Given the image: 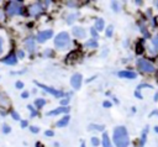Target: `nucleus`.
Wrapping results in <instances>:
<instances>
[{
  "mask_svg": "<svg viewBox=\"0 0 158 147\" xmlns=\"http://www.w3.org/2000/svg\"><path fill=\"white\" fill-rule=\"evenodd\" d=\"M114 142L116 147H127L128 146V133L123 126H117L114 130Z\"/></svg>",
  "mask_w": 158,
  "mask_h": 147,
  "instance_id": "nucleus-1",
  "label": "nucleus"
},
{
  "mask_svg": "<svg viewBox=\"0 0 158 147\" xmlns=\"http://www.w3.org/2000/svg\"><path fill=\"white\" fill-rule=\"evenodd\" d=\"M70 44V37L68 32H59L54 38V46L59 49H64Z\"/></svg>",
  "mask_w": 158,
  "mask_h": 147,
  "instance_id": "nucleus-2",
  "label": "nucleus"
},
{
  "mask_svg": "<svg viewBox=\"0 0 158 147\" xmlns=\"http://www.w3.org/2000/svg\"><path fill=\"white\" fill-rule=\"evenodd\" d=\"M6 14L9 16H12V15H16V14H21L23 15V5L21 1H9V4L6 5Z\"/></svg>",
  "mask_w": 158,
  "mask_h": 147,
  "instance_id": "nucleus-3",
  "label": "nucleus"
},
{
  "mask_svg": "<svg viewBox=\"0 0 158 147\" xmlns=\"http://www.w3.org/2000/svg\"><path fill=\"white\" fill-rule=\"evenodd\" d=\"M137 68H138V70H141L143 73H152L156 69L154 65L151 62H148V61H146L143 58L137 59Z\"/></svg>",
  "mask_w": 158,
  "mask_h": 147,
  "instance_id": "nucleus-4",
  "label": "nucleus"
},
{
  "mask_svg": "<svg viewBox=\"0 0 158 147\" xmlns=\"http://www.w3.org/2000/svg\"><path fill=\"white\" fill-rule=\"evenodd\" d=\"M35 83H36V85H38L40 88H42L43 90H46L47 93L52 94V95H53V96H56V98H60V96H63V95H64L62 91H59V90H56L54 88L47 86V85H44V84H41V83H38V82H35Z\"/></svg>",
  "mask_w": 158,
  "mask_h": 147,
  "instance_id": "nucleus-5",
  "label": "nucleus"
},
{
  "mask_svg": "<svg viewBox=\"0 0 158 147\" xmlns=\"http://www.w3.org/2000/svg\"><path fill=\"white\" fill-rule=\"evenodd\" d=\"M81 80H83L81 74L77 73V74H74V75L70 78V84H72V86H73L74 89H79L80 85H81Z\"/></svg>",
  "mask_w": 158,
  "mask_h": 147,
  "instance_id": "nucleus-6",
  "label": "nucleus"
},
{
  "mask_svg": "<svg viewBox=\"0 0 158 147\" xmlns=\"http://www.w3.org/2000/svg\"><path fill=\"white\" fill-rule=\"evenodd\" d=\"M52 35H53L52 30H46V31H42V32H40V33L37 35V41H38L40 43H42V42L47 41L48 38H51V37H52Z\"/></svg>",
  "mask_w": 158,
  "mask_h": 147,
  "instance_id": "nucleus-7",
  "label": "nucleus"
},
{
  "mask_svg": "<svg viewBox=\"0 0 158 147\" xmlns=\"http://www.w3.org/2000/svg\"><path fill=\"white\" fill-rule=\"evenodd\" d=\"M42 11H43V7H42L41 2H36V4H32V5L30 6V14H31L32 16H37V15H40Z\"/></svg>",
  "mask_w": 158,
  "mask_h": 147,
  "instance_id": "nucleus-8",
  "label": "nucleus"
},
{
  "mask_svg": "<svg viewBox=\"0 0 158 147\" xmlns=\"http://www.w3.org/2000/svg\"><path fill=\"white\" fill-rule=\"evenodd\" d=\"M1 62L5 63V64H9V65H15V64L17 63V57H16L15 53H10L9 56L4 57V58L1 59Z\"/></svg>",
  "mask_w": 158,
  "mask_h": 147,
  "instance_id": "nucleus-9",
  "label": "nucleus"
},
{
  "mask_svg": "<svg viewBox=\"0 0 158 147\" xmlns=\"http://www.w3.org/2000/svg\"><path fill=\"white\" fill-rule=\"evenodd\" d=\"M10 104H11V103H10V99L7 98V95L0 91V107H2V109H9V107H10Z\"/></svg>",
  "mask_w": 158,
  "mask_h": 147,
  "instance_id": "nucleus-10",
  "label": "nucleus"
},
{
  "mask_svg": "<svg viewBox=\"0 0 158 147\" xmlns=\"http://www.w3.org/2000/svg\"><path fill=\"white\" fill-rule=\"evenodd\" d=\"M25 47L28 52H33L35 51V40L32 37H28L25 40Z\"/></svg>",
  "mask_w": 158,
  "mask_h": 147,
  "instance_id": "nucleus-11",
  "label": "nucleus"
},
{
  "mask_svg": "<svg viewBox=\"0 0 158 147\" xmlns=\"http://www.w3.org/2000/svg\"><path fill=\"white\" fill-rule=\"evenodd\" d=\"M69 111V107L67 106H60V107H57L49 112H47V116H52V115H58V114H62V112H68Z\"/></svg>",
  "mask_w": 158,
  "mask_h": 147,
  "instance_id": "nucleus-12",
  "label": "nucleus"
},
{
  "mask_svg": "<svg viewBox=\"0 0 158 147\" xmlns=\"http://www.w3.org/2000/svg\"><path fill=\"white\" fill-rule=\"evenodd\" d=\"M73 33H74V36L78 37V38H84V37H85V31H84L81 27H79V26H77V27L73 28Z\"/></svg>",
  "mask_w": 158,
  "mask_h": 147,
  "instance_id": "nucleus-13",
  "label": "nucleus"
},
{
  "mask_svg": "<svg viewBox=\"0 0 158 147\" xmlns=\"http://www.w3.org/2000/svg\"><path fill=\"white\" fill-rule=\"evenodd\" d=\"M118 77H121V78H128V79H133V78H136V74H135L133 72L122 70V72H118Z\"/></svg>",
  "mask_w": 158,
  "mask_h": 147,
  "instance_id": "nucleus-14",
  "label": "nucleus"
},
{
  "mask_svg": "<svg viewBox=\"0 0 158 147\" xmlns=\"http://www.w3.org/2000/svg\"><path fill=\"white\" fill-rule=\"evenodd\" d=\"M68 122H69V116L65 115L63 119H60V120L57 122V126H58V127H64L65 125H68Z\"/></svg>",
  "mask_w": 158,
  "mask_h": 147,
  "instance_id": "nucleus-15",
  "label": "nucleus"
},
{
  "mask_svg": "<svg viewBox=\"0 0 158 147\" xmlns=\"http://www.w3.org/2000/svg\"><path fill=\"white\" fill-rule=\"evenodd\" d=\"M102 145H104V147H112L107 133H104V135H102Z\"/></svg>",
  "mask_w": 158,
  "mask_h": 147,
  "instance_id": "nucleus-16",
  "label": "nucleus"
},
{
  "mask_svg": "<svg viewBox=\"0 0 158 147\" xmlns=\"http://www.w3.org/2000/svg\"><path fill=\"white\" fill-rule=\"evenodd\" d=\"M44 104H46V100L44 99H36L35 100V106L37 107V109H41V107H43L44 106Z\"/></svg>",
  "mask_w": 158,
  "mask_h": 147,
  "instance_id": "nucleus-17",
  "label": "nucleus"
},
{
  "mask_svg": "<svg viewBox=\"0 0 158 147\" xmlns=\"http://www.w3.org/2000/svg\"><path fill=\"white\" fill-rule=\"evenodd\" d=\"M77 56H78V53H77V51H74V52H72V53H70V54H69V56L67 57V62H68V63H72V62H73V61H74V59L77 58Z\"/></svg>",
  "mask_w": 158,
  "mask_h": 147,
  "instance_id": "nucleus-18",
  "label": "nucleus"
},
{
  "mask_svg": "<svg viewBox=\"0 0 158 147\" xmlns=\"http://www.w3.org/2000/svg\"><path fill=\"white\" fill-rule=\"evenodd\" d=\"M95 27H96L99 31H101V30L104 28V20H102V19H99V20H96Z\"/></svg>",
  "mask_w": 158,
  "mask_h": 147,
  "instance_id": "nucleus-19",
  "label": "nucleus"
},
{
  "mask_svg": "<svg viewBox=\"0 0 158 147\" xmlns=\"http://www.w3.org/2000/svg\"><path fill=\"white\" fill-rule=\"evenodd\" d=\"M136 52H137V53H142V52H143V41H142V40L137 43V46H136Z\"/></svg>",
  "mask_w": 158,
  "mask_h": 147,
  "instance_id": "nucleus-20",
  "label": "nucleus"
},
{
  "mask_svg": "<svg viewBox=\"0 0 158 147\" xmlns=\"http://www.w3.org/2000/svg\"><path fill=\"white\" fill-rule=\"evenodd\" d=\"M10 114H11V117L14 119V120H16V121H19L20 120V115L15 111V110H12V111H10Z\"/></svg>",
  "mask_w": 158,
  "mask_h": 147,
  "instance_id": "nucleus-21",
  "label": "nucleus"
},
{
  "mask_svg": "<svg viewBox=\"0 0 158 147\" xmlns=\"http://www.w3.org/2000/svg\"><path fill=\"white\" fill-rule=\"evenodd\" d=\"M93 128L102 131V130H104V126H102V125H90V126H89V130H93Z\"/></svg>",
  "mask_w": 158,
  "mask_h": 147,
  "instance_id": "nucleus-22",
  "label": "nucleus"
},
{
  "mask_svg": "<svg viewBox=\"0 0 158 147\" xmlns=\"http://www.w3.org/2000/svg\"><path fill=\"white\" fill-rule=\"evenodd\" d=\"M10 131H11V127L7 124H4L2 125V132L4 133H10Z\"/></svg>",
  "mask_w": 158,
  "mask_h": 147,
  "instance_id": "nucleus-23",
  "label": "nucleus"
},
{
  "mask_svg": "<svg viewBox=\"0 0 158 147\" xmlns=\"http://www.w3.org/2000/svg\"><path fill=\"white\" fill-rule=\"evenodd\" d=\"M85 46H86V47H96L98 43H96L94 40H91V41H88V42L85 43Z\"/></svg>",
  "mask_w": 158,
  "mask_h": 147,
  "instance_id": "nucleus-24",
  "label": "nucleus"
},
{
  "mask_svg": "<svg viewBox=\"0 0 158 147\" xmlns=\"http://www.w3.org/2000/svg\"><path fill=\"white\" fill-rule=\"evenodd\" d=\"M27 107H28V110H30V111H31V116H32V117H33V116H36V115H37V111H36V110H35V109H33V106H31V105H28V106H27Z\"/></svg>",
  "mask_w": 158,
  "mask_h": 147,
  "instance_id": "nucleus-25",
  "label": "nucleus"
},
{
  "mask_svg": "<svg viewBox=\"0 0 158 147\" xmlns=\"http://www.w3.org/2000/svg\"><path fill=\"white\" fill-rule=\"evenodd\" d=\"M147 130H148V127H146V128H144V131H143V135H142V141H141V146H143V145H144V141H146V133H147Z\"/></svg>",
  "mask_w": 158,
  "mask_h": 147,
  "instance_id": "nucleus-26",
  "label": "nucleus"
},
{
  "mask_svg": "<svg viewBox=\"0 0 158 147\" xmlns=\"http://www.w3.org/2000/svg\"><path fill=\"white\" fill-rule=\"evenodd\" d=\"M106 36L107 37H111L112 36V26L110 25L109 27H107V30H106Z\"/></svg>",
  "mask_w": 158,
  "mask_h": 147,
  "instance_id": "nucleus-27",
  "label": "nucleus"
},
{
  "mask_svg": "<svg viewBox=\"0 0 158 147\" xmlns=\"http://www.w3.org/2000/svg\"><path fill=\"white\" fill-rule=\"evenodd\" d=\"M4 52V38L0 36V54Z\"/></svg>",
  "mask_w": 158,
  "mask_h": 147,
  "instance_id": "nucleus-28",
  "label": "nucleus"
},
{
  "mask_svg": "<svg viewBox=\"0 0 158 147\" xmlns=\"http://www.w3.org/2000/svg\"><path fill=\"white\" fill-rule=\"evenodd\" d=\"M30 131L33 132V133H37V132L40 131V128H38L37 126H30Z\"/></svg>",
  "mask_w": 158,
  "mask_h": 147,
  "instance_id": "nucleus-29",
  "label": "nucleus"
},
{
  "mask_svg": "<svg viewBox=\"0 0 158 147\" xmlns=\"http://www.w3.org/2000/svg\"><path fill=\"white\" fill-rule=\"evenodd\" d=\"M91 143H93L94 146H98V145H99V138L93 137V138H91Z\"/></svg>",
  "mask_w": 158,
  "mask_h": 147,
  "instance_id": "nucleus-30",
  "label": "nucleus"
},
{
  "mask_svg": "<svg viewBox=\"0 0 158 147\" xmlns=\"http://www.w3.org/2000/svg\"><path fill=\"white\" fill-rule=\"evenodd\" d=\"M16 88H17V89H22V88H23V83H22V82H17V83H16Z\"/></svg>",
  "mask_w": 158,
  "mask_h": 147,
  "instance_id": "nucleus-31",
  "label": "nucleus"
},
{
  "mask_svg": "<svg viewBox=\"0 0 158 147\" xmlns=\"http://www.w3.org/2000/svg\"><path fill=\"white\" fill-rule=\"evenodd\" d=\"M153 44H154V46H156V48L158 49V36L153 38Z\"/></svg>",
  "mask_w": 158,
  "mask_h": 147,
  "instance_id": "nucleus-32",
  "label": "nucleus"
},
{
  "mask_svg": "<svg viewBox=\"0 0 158 147\" xmlns=\"http://www.w3.org/2000/svg\"><path fill=\"white\" fill-rule=\"evenodd\" d=\"M75 19V15H70L69 17H68V23H72V21Z\"/></svg>",
  "mask_w": 158,
  "mask_h": 147,
  "instance_id": "nucleus-33",
  "label": "nucleus"
},
{
  "mask_svg": "<svg viewBox=\"0 0 158 147\" xmlns=\"http://www.w3.org/2000/svg\"><path fill=\"white\" fill-rule=\"evenodd\" d=\"M68 103H69V100H68V99H63V100L60 101V104H62V106H65V105H67Z\"/></svg>",
  "mask_w": 158,
  "mask_h": 147,
  "instance_id": "nucleus-34",
  "label": "nucleus"
},
{
  "mask_svg": "<svg viewBox=\"0 0 158 147\" xmlns=\"http://www.w3.org/2000/svg\"><path fill=\"white\" fill-rule=\"evenodd\" d=\"M44 135H46V136H53V135H54V132H53V131H51V130H48V131H46V132H44Z\"/></svg>",
  "mask_w": 158,
  "mask_h": 147,
  "instance_id": "nucleus-35",
  "label": "nucleus"
},
{
  "mask_svg": "<svg viewBox=\"0 0 158 147\" xmlns=\"http://www.w3.org/2000/svg\"><path fill=\"white\" fill-rule=\"evenodd\" d=\"M23 56H25V54H23L22 51H19V52H17V57H19V58H23Z\"/></svg>",
  "mask_w": 158,
  "mask_h": 147,
  "instance_id": "nucleus-36",
  "label": "nucleus"
},
{
  "mask_svg": "<svg viewBox=\"0 0 158 147\" xmlns=\"http://www.w3.org/2000/svg\"><path fill=\"white\" fill-rule=\"evenodd\" d=\"M26 126H27V121H26V120H23V121H21V127H22V128H25Z\"/></svg>",
  "mask_w": 158,
  "mask_h": 147,
  "instance_id": "nucleus-37",
  "label": "nucleus"
},
{
  "mask_svg": "<svg viewBox=\"0 0 158 147\" xmlns=\"http://www.w3.org/2000/svg\"><path fill=\"white\" fill-rule=\"evenodd\" d=\"M104 106H105V107H110V106H111V103H110V101H105V103H104Z\"/></svg>",
  "mask_w": 158,
  "mask_h": 147,
  "instance_id": "nucleus-38",
  "label": "nucleus"
},
{
  "mask_svg": "<svg viewBox=\"0 0 158 147\" xmlns=\"http://www.w3.org/2000/svg\"><path fill=\"white\" fill-rule=\"evenodd\" d=\"M21 96H22V98H28V93H27V91H23V93L21 94Z\"/></svg>",
  "mask_w": 158,
  "mask_h": 147,
  "instance_id": "nucleus-39",
  "label": "nucleus"
},
{
  "mask_svg": "<svg viewBox=\"0 0 158 147\" xmlns=\"http://www.w3.org/2000/svg\"><path fill=\"white\" fill-rule=\"evenodd\" d=\"M91 35H93V36H96V31H95V28H91Z\"/></svg>",
  "mask_w": 158,
  "mask_h": 147,
  "instance_id": "nucleus-40",
  "label": "nucleus"
},
{
  "mask_svg": "<svg viewBox=\"0 0 158 147\" xmlns=\"http://www.w3.org/2000/svg\"><path fill=\"white\" fill-rule=\"evenodd\" d=\"M154 100H156V101H157V100H158V93H157V94H156V95H154Z\"/></svg>",
  "mask_w": 158,
  "mask_h": 147,
  "instance_id": "nucleus-41",
  "label": "nucleus"
},
{
  "mask_svg": "<svg viewBox=\"0 0 158 147\" xmlns=\"http://www.w3.org/2000/svg\"><path fill=\"white\" fill-rule=\"evenodd\" d=\"M36 147H43V146H42V145L38 142V143H36Z\"/></svg>",
  "mask_w": 158,
  "mask_h": 147,
  "instance_id": "nucleus-42",
  "label": "nucleus"
},
{
  "mask_svg": "<svg viewBox=\"0 0 158 147\" xmlns=\"http://www.w3.org/2000/svg\"><path fill=\"white\" fill-rule=\"evenodd\" d=\"M80 147H85V143H84V142H81V145H80Z\"/></svg>",
  "mask_w": 158,
  "mask_h": 147,
  "instance_id": "nucleus-43",
  "label": "nucleus"
},
{
  "mask_svg": "<svg viewBox=\"0 0 158 147\" xmlns=\"http://www.w3.org/2000/svg\"><path fill=\"white\" fill-rule=\"evenodd\" d=\"M154 130H156V132H158V126H156V127H154Z\"/></svg>",
  "mask_w": 158,
  "mask_h": 147,
  "instance_id": "nucleus-44",
  "label": "nucleus"
},
{
  "mask_svg": "<svg viewBox=\"0 0 158 147\" xmlns=\"http://www.w3.org/2000/svg\"><path fill=\"white\" fill-rule=\"evenodd\" d=\"M157 79H158V77H157Z\"/></svg>",
  "mask_w": 158,
  "mask_h": 147,
  "instance_id": "nucleus-45",
  "label": "nucleus"
}]
</instances>
